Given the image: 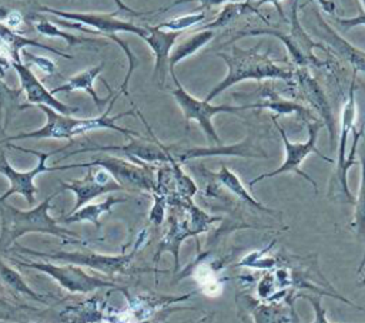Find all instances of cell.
Returning a JSON list of instances; mask_svg holds the SVG:
<instances>
[{
    "mask_svg": "<svg viewBox=\"0 0 365 323\" xmlns=\"http://www.w3.org/2000/svg\"><path fill=\"white\" fill-rule=\"evenodd\" d=\"M23 91L19 88H10L4 81L3 77L0 75V112L4 111L6 114V120H4V127L9 122V117L11 114V108L13 104L17 101V98L20 97Z\"/></svg>",
    "mask_w": 365,
    "mask_h": 323,
    "instance_id": "obj_29",
    "label": "cell"
},
{
    "mask_svg": "<svg viewBox=\"0 0 365 323\" xmlns=\"http://www.w3.org/2000/svg\"><path fill=\"white\" fill-rule=\"evenodd\" d=\"M115 1V4H117V7H118V11L121 10V11H127V13H130V14H133V16H147V14H151V13H154V11H137V10H134V9H131V7H128L127 4H124L121 0H114Z\"/></svg>",
    "mask_w": 365,
    "mask_h": 323,
    "instance_id": "obj_34",
    "label": "cell"
},
{
    "mask_svg": "<svg viewBox=\"0 0 365 323\" xmlns=\"http://www.w3.org/2000/svg\"><path fill=\"white\" fill-rule=\"evenodd\" d=\"M7 26L10 27V28H16V27H19L21 23H23V17H21V14L20 13H17V11H10V14H9V17H7Z\"/></svg>",
    "mask_w": 365,
    "mask_h": 323,
    "instance_id": "obj_35",
    "label": "cell"
},
{
    "mask_svg": "<svg viewBox=\"0 0 365 323\" xmlns=\"http://www.w3.org/2000/svg\"><path fill=\"white\" fill-rule=\"evenodd\" d=\"M262 104V108H268L274 112H277L278 115H284V114H298L301 118H304L307 122L308 120L315 121V117L311 114V111L302 105H299L295 101H289L285 100L282 97H279L275 91H272L271 88H264L262 91V98L259 101Z\"/></svg>",
    "mask_w": 365,
    "mask_h": 323,
    "instance_id": "obj_22",
    "label": "cell"
},
{
    "mask_svg": "<svg viewBox=\"0 0 365 323\" xmlns=\"http://www.w3.org/2000/svg\"><path fill=\"white\" fill-rule=\"evenodd\" d=\"M317 1L321 4V7H322L327 13H329V14L334 16V11H335V7H336L335 0H317Z\"/></svg>",
    "mask_w": 365,
    "mask_h": 323,
    "instance_id": "obj_36",
    "label": "cell"
},
{
    "mask_svg": "<svg viewBox=\"0 0 365 323\" xmlns=\"http://www.w3.org/2000/svg\"><path fill=\"white\" fill-rule=\"evenodd\" d=\"M11 67L16 70V73L19 75L21 91H24L26 100H27V104L20 105V108H27L29 105H47V107L53 108L54 111L64 114V115H70V114H74L78 111L77 107H70V105L58 101L41 84V81L34 75V73L26 64L11 61Z\"/></svg>",
    "mask_w": 365,
    "mask_h": 323,
    "instance_id": "obj_14",
    "label": "cell"
},
{
    "mask_svg": "<svg viewBox=\"0 0 365 323\" xmlns=\"http://www.w3.org/2000/svg\"><path fill=\"white\" fill-rule=\"evenodd\" d=\"M217 57L227 64V75L207 94L205 101L214 100L217 95L244 80H281L285 83L294 81V71L279 65L268 53H258V47L240 48L231 47V53L218 51Z\"/></svg>",
    "mask_w": 365,
    "mask_h": 323,
    "instance_id": "obj_1",
    "label": "cell"
},
{
    "mask_svg": "<svg viewBox=\"0 0 365 323\" xmlns=\"http://www.w3.org/2000/svg\"><path fill=\"white\" fill-rule=\"evenodd\" d=\"M214 179L222 185L225 189H228L231 194H234L238 199H241L242 202L248 203L250 206L255 208V209H259L262 212H274L272 209L264 206L261 202H258L254 196H251V194L245 189V186L242 185L241 179L237 176L235 172H232L228 166L225 165H221V168L218 169V172L212 174Z\"/></svg>",
    "mask_w": 365,
    "mask_h": 323,
    "instance_id": "obj_21",
    "label": "cell"
},
{
    "mask_svg": "<svg viewBox=\"0 0 365 323\" xmlns=\"http://www.w3.org/2000/svg\"><path fill=\"white\" fill-rule=\"evenodd\" d=\"M272 121L282 138V142H284V148H285V159L284 162L274 171L271 172H265V174H261L258 176H255L254 179H251L248 182L250 186H254L257 182L262 181V179H267V178H272V176H277V175H281V174H287V172H295L298 174L299 176H302L305 181H308L315 192H318V186H317V182L307 174L301 169V164L305 161V158L309 155V154H315L318 155L321 159L327 161V162H334L332 158H328L327 155L321 154L318 149H317V138H318V132L319 129L324 127L322 121H309L307 122V127H308V139L305 142H292L289 141L287 132L284 131V128L279 125V122L277 121V115H272Z\"/></svg>",
    "mask_w": 365,
    "mask_h": 323,
    "instance_id": "obj_4",
    "label": "cell"
},
{
    "mask_svg": "<svg viewBox=\"0 0 365 323\" xmlns=\"http://www.w3.org/2000/svg\"><path fill=\"white\" fill-rule=\"evenodd\" d=\"M168 73L171 74V78L175 84V88L171 91L173 97L175 98L177 104L180 105L182 115L185 118L187 122L190 121H195L198 122V125L202 128L204 134L207 135V139L215 145H221V139L212 125V117L221 112H228V114H238L241 111L245 110H262V104L258 102H250V104H242V105H230V104H222V105H214L210 101L205 100H198L195 97H192L184 87L182 84L178 81L175 71L174 70H168Z\"/></svg>",
    "mask_w": 365,
    "mask_h": 323,
    "instance_id": "obj_3",
    "label": "cell"
},
{
    "mask_svg": "<svg viewBox=\"0 0 365 323\" xmlns=\"http://www.w3.org/2000/svg\"><path fill=\"white\" fill-rule=\"evenodd\" d=\"M359 164H361V184L358 189V195L354 201L355 212H354V222L352 226L356 231L358 238H365V135L362 142V149L359 152Z\"/></svg>",
    "mask_w": 365,
    "mask_h": 323,
    "instance_id": "obj_25",
    "label": "cell"
},
{
    "mask_svg": "<svg viewBox=\"0 0 365 323\" xmlns=\"http://www.w3.org/2000/svg\"><path fill=\"white\" fill-rule=\"evenodd\" d=\"M294 80L298 83L299 92L302 98L311 105V108L321 117L322 124L328 128L331 148L334 149L335 145V135H336V121L332 114L331 105L327 100V95L318 81L311 75L308 68H297L294 71Z\"/></svg>",
    "mask_w": 365,
    "mask_h": 323,
    "instance_id": "obj_13",
    "label": "cell"
},
{
    "mask_svg": "<svg viewBox=\"0 0 365 323\" xmlns=\"http://www.w3.org/2000/svg\"><path fill=\"white\" fill-rule=\"evenodd\" d=\"M103 67H104V63H101V64H98V65H96V67L87 68V70H84V71H81V73L73 75L71 78H68V81H66L64 84L54 87L53 90H50V92L54 95V94H58V92H71V91H77V90L86 91V92L93 98V101H94L96 107L98 108V111H103V105H104L107 101H110V100L113 98V90H111V87H110L104 80H103V83H104V85H106L107 90H108V97H106V98L101 100V98L96 94L94 87H93V83H94V80L100 75V73L103 71Z\"/></svg>",
    "mask_w": 365,
    "mask_h": 323,
    "instance_id": "obj_18",
    "label": "cell"
},
{
    "mask_svg": "<svg viewBox=\"0 0 365 323\" xmlns=\"http://www.w3.org/2000/svg\"><path fill=\"white\" fill-rule=\"evenodd\" d=\"M19 252L29 253L33 256H41L46 259H56V260H66L70 263H76L78 266H87L97 269L100 272L113 275L115 272H125L128 268V263L131 260V255H120V256H111V255H98L93 252H53V253H43V252H34L26 248H19Z\"/></svg>",
    "mask_w": 365,
    "mask_h": 323,
    "instance_id": "obj_11",
    "label": "cell"
},
{
    "mask_svg": "<svg viewBox=\"0 0 365 323\" xmlns=\"http://www.w3.org/2000/svg\"><path fill=\"white\" fill-rule=\"evenodd\" d=\"M34 27L36 30L46 36V37H60L63 38L67 44L70 46H74V44H100L101 41L100 40H96V38H87V37H80V36H76V34H70V33H66V31H61L56 27V24H53L50 20H38L34 23Z\"/></svg>",
    "mask_w": 365,
    "mask_h": 323,
    "instance_id": "obj_26",
    "label": "cell"
},
{
    "mask_svg": "<svg viewBox=\"0 0 365 323\" xmlns=\"http://www.w3.org/2000/svg\"><path fill=\"white\" fill-rule=\"evenodd\" d=\"M358 285H359V286H365V279H362V280H361Z\"/></svg>",
    "mask_w": 365,
    "mask_h": 323,
    "instance_id": "obj_37",
    "label": "cell"
},
{
    "mask_svg": "<svg viewBox=\"0 0 365 323\" xmlns=\"http://www.w3.org/2000/svg\"><path fill=\"white\" fill-rule=\"evenodd\" d=\"M58 192L47 196L41 203L29 211H20L4 201H0V219H1V235H0V246L7 249L14 243L16 239L29 233V232H40L50 233L63 239L80 238L78 233L71 232L66 228L58 226L57 221L48 215L50 202Z\"/></svg>",
    "mask_w": 365,
    "mask_h": 323,
    "instance_id": "obj_2",
    "label": "cell"
},
{
    "mask_svg": "<svg viewBox=\"0 0 365 323\" xmlns=\"http://www.w3.org/2000/svg\"><path fill=\"white\" fill-rule=\"evenodd\" d=\"M0 131H1V132H3V128H1V125H0Z\"/></svg>",
    "mask_w": 365,
    "mask_h": 323,
    "instance_id": "obj_39",
    "label": "cell"
},
{
    "mask_svg": "<svg viewBox=\"0 0 365 323\" xmlns=\"http://www.w3.org/2000/svg\"><path fill=\"white\" fill-rule=\"evenodd\" d=\"M61 189L73 191L76 195V203L71 212L77 211L80 206L87 203L90 199L96 196L113 192V191H123L124 188L107 172L106 169L100 168L97 171L88 169L83 179H73L70 182H61ZM70 212V213H71Z\"/></svg>",
    "mask_w": 365,
    "mask_h": 323,
    "instance_id": "obj_15",
    "label": "cell"
},
{
    "mask_svg": "<svg viewBox=\"0 0 365 323\" xmlns=\"http://www.w3.org/2000/svg\"><path fill=\"white\" fill-rule=\"evenodd\" d=\"M21 51H23L24 58H26L30 64H34L36 67H38L43 73H46V74H53V73H56V65H54V63H53L51 60L44 58V57H38V55H33V54L29 53L26 48H23Z\"/></svg>",
    "mask_w": 365,
    "mask_h": 323,
    "instance_id": "obj_30",
    "label": "cell"
},
{
    "mask_svg": "<svg viewBox=\"0 0 365 323\" xmlns=\"http://www.w3.org/2000/svg\"><path fill=\"white\" fill-rule=\"evenodd\" d=\"M0 276H1V279H3L6 283H9L13 289H16V290H19V292H23V293H26V295H29V296H31V297H34V299H43V296H40V295H37L36 292H33V290L23 282V279L19 276V273H16L11 268L3 265L1 262H0Z\"/></svg>",
    "mask_w": 365,
    "mask_h": 323,
    "instance_id": "obj_28",
    "label": "cell"
},
{
    "mask_svg": "<svg viewBox=\"0 0 365 323\" xmlns=\"http://www.w3.org/2000/svg\"><path fill=\"white\" fill-rule=\"evenodd\" d=\"M168 152L175 162H187L192 158L201 157H215V155H230V157H244V158H268L261 147L252 142L251 137L247 139L232 144V145H214V147H178L168 145Z\"/></svg>",
    "mask_w": 365,
    "mask_h": 323,
    "instance_id": "obj_12",
    "label": "cell"
},
{
    "mask_svg": "<svg viewBox=\"0 0 365 323\" xmlns=\"http://www.w3.org/2000/svg\"><path fill=\"white\" fill-rule=\"evenodd\" d=\"M40 11L50 13L53 16H57L64 20H73L76 23H81L86 27L93 28L97 34H103L106 37H110L113 34H117L120 31L124 33H133L138 36L140 38H144L147 36V28L137 26L131 21L115 18V13H73V11H63L57 9H51L47 6H40Z\"/></svg>",
    "mask_w": 365,
    "mask_h": 323,
    "instance_id": "obj_9",
    "label": "cell"
},
{
    "mask_svg": "<svg viewBox=\"0 0 365 323\" xmlns=\"http://www.w3.org/2000/svg\"><path fill=\"white\" fill-rule=\"evenodd\" d=\"M125 199L123 198H114V196H108L106 201L98 202V203H91V205H86L84 208H81L80 211H74L71 213H68L67 216H64L61 221H64L66 223H73V222H91L93 225H96L97 228L100 226L98 223V216L103 215L104 212H110L111 206L120 202H124Z\"/></svg>",
    "mask_w": 365,
    "mask_h": 323,
    "instance_id": "obj_24",
    "label": "cell"
},
{
    "mask_svg": "<svg viewBox=\"0 0 365 323\" xmlns=\"http://www.w3.org/2000/svg\"><path fill=\"white\" fill-rule=\"evenodd\" d=\"M356 71H354L351 83H349V90H348V97L345 100V104L342 107L341 112V131H339V145H338V159H336V168H335V175L332 178V185H331V192L334 189H339L344 196L346 198L348 202L354 203L355 198L352 196L349 186H348V179L346 174L348 169L351 168L346 161V144H348V135L354 128L355 117H356V102H355V87H356Z\"/></svg>",
    "mask_w": 365,
    "mask_h": 323,
    "instance_id": "obj_8",
    "label": "cell"
},
{
    "mask_svg": "<svg viewBox=\"0 0 365 323\" xmlns=\"http://www.w3.org/2000/svg\"><path fill=\"white\" fill-rule=\"evenodd\" d=\"M16 265L23 268H31L41 270L50 276H53L63 289L71 292V293H87L93 292L98 287H113L114 283L106 282L97 277H93L87 275L81 266L74 265H63L57 266L53 263H44V262H21V260H13Z\"/></svg>",
    "mask_w": 365,
    "mask_h": 323,
    "instance_id": "obj_10",
    "label": "cell"
},
{
    "mask_svg": "<svg viewBox=\"0 0 365 323\" xmlns=\"http://www.w3.org/2000/svg\"><path fill=\"white\" fill-rule=\"evenodd\" d=\"M6 144H7L9 148H14V149H19V151H23V152H30V154L37 155L38 157V164L36 165V168H33L30 171H24V172L17 171L9 164V161L6 158V152L1 149L0 151V174H3L10 181V188L0 196V201H6L13 194H20L27 199L29 205H33L34 203V194L37 192V188L34 185V178L41 172L56 171L54 166H47L46 165L47 158L50 155H53L54 151H51V152H38V151H34V149H27V148L14 145L11 142H6Z\"/></svg>",
    "mask_w": 365,
    "mask_h": 323,
    "instance_id": "obj_6",
    "label": "cell"
},
{
    "mask_svg": "<svg viewBox=\"0 0 365 323\" xmlns=\"http://www.w3.org/2000/svg\"><path fill=\"white\" fill-rule=\"evenodd\" d=\"M100 166L110 172V175L125 189H141V191H154L155 184L153 172L148 166H138L135 164L127 162L115 157H97L90 162L83 164H70V165H56V171H64L70 168H90Z\"/></svg>",
    "mask_w": 365,
    "mask_h": 323,
    "instance_id": "obj_5",
    "label": "cell"
},
{
    "mask_svg": "<svg viewBox=\"0 0 365 323\" xmlns=\"http://www.w3.org/2000/svg\"><path fill=\"white\" fill-rule=\"evenodd\" d=\"M214 37H215V33L214 30H210V28L195 30L190 37H185L182 41L178 43V46H175L171 50L170 58H168V70H174L175 64L195 54L198 50L207 46Z\"/></svg>",
    "mask_w": 365,
    "mask_h": 323,
    "instance_id": "obj_19",
    "label": "cell"
},
{
    "mask_svg": "<svg viewBox=\"0 0 365 323\" xmlns=\"http://www.w3.org/2000/svg\"><path fill=\"white\" fill-rule=\"evenodd\" d=\"M147 28V36L143 38L148 47L151 48L155 64H154V74L153 77L158 80L160 85L164 84L165 75L168 73V58L173 50L175 40L181 36L180 31H167L161 30L155 26H144Z\"/></svg>",
    "mask_w": 365,
    "mask_h": 323,
    "instance_id": "obj_17",
    "label": "cell"
},
{
    "mask_svg": "<svg viewBox=\"0 0 365 323\" xmlns=\"http://www.w3.org/2000/svg\"><path fill=\"white\" fill-rule=\"evenodd\" d=\"M305 299H308L314 307V312H315V320L314 323H329L327 316H325V310L322 309L321 306V302L318 297H314V296H304Z\"/></svg>",
    "mask_w": 365,
    "mask_h": 323,
    "instance_id": "obj_33",
    "label": "cell"
},
{
    "mask_svg": "<svg viewBox=\"0 0 365 323\" xmlns=\"http://www.w3.org/2000/svg\"><path fill=\"white\" fill-rule=\"evenodd\" d=\"M314 16L317 21V26H314V31L327 44L325 47L328 48V51H334L341 58L348 61L354 71L365 73V51L356 48L344 37H341L329 24L325 23L319 11L315 10Z\"/></svg>",
    "mask_w": 365,
    "mask_h": 323,
    "instance_id": "obj_16",
    "label": "cell"
},
{
    "mask_svg": "<svg viewBox=\"0 0 365 323\" xmlns=\"http://www.w3.org/2000/svg\"><path fill=\"white\" fill-rule=\"evenodd\" d=\"M41 111H44L47 117L46 125L36 131L21 132L17 135H10L7 138L0 139V142H11L17 139L27 138H54V139H71L76 135H83L88 131H93L91 118H73L70 115L60 114L47 105H37Z\"/></svg>",
    "mask_w": 365,
    "mask_h": 323,
    "instance_id": "obj_7",
    "label": "cell"
},
{
    "mask_svg": "<svg viewBox=\"0 0 365 323\" xmlns=\"http://www.w3.org/2000/svg\"><path fill=\"white\" fill-rule=\"evenodd\" d=\"M334 21L342 30H349V28H354L358 26H365V10H359V14L356 17H351V18H341V17L334 16Z\"/></svg>",
    "mask_w": 365,
    "mask_h": 323,
    "instance_id": "obj_31",
    "label": "cell"
},
{
    "mask_svg": "<svg viewBox=\"0 0 365 323\" xmlns=\"http://www.w3.org/2000/svg\"><path fill=\"white\" fill-rule=\"evenodd\" d=\"M204 18H205V11H191L188 14L173 17V18H168L163 23H158V24H155V27H158L161 30H167V31H180V33H182L184 30L191 28L192 26L201 23Z\"/></svg>",
    "mask_w": 365,
    "mask_h": 323,
    "instance_id": "obj_27",
    "label": "cell"
},
{
    "mask_svg": "<svg viewBox=\"0 0 365 323\" xmlns=\"http://www.w3.org/2000/svg\"><path fill=\"white\" fill-rule=\"evenodd\" d=\"M361 1V4H362V7H364V10H365V0H359Z\"/></svg>",
    "mask_w": 365,
    "mask_h": 323,
    "instance_id": "obj_38",
    "label": "cell"
},
{
    "mask_svg": "<svg viewBox=\"0 0 365 323\" xmlns=\"http://www.w3.org/2000/svg\"><path fill=\"white\" fill-rule=\"evenodd\" d=\"M185 1H194V0H177L171 6L165 7V10H168L170 7H174L177 4L185 3ZM197 1H198V7L194 9V11H205V10H210L211 7H215V6H221V4H225V3H231V1H242V0H197Z\"/></svg>",
    "mask_w": 365,
    "mask_h": 323,
    "instance_id": "obj_32",
    "label": "cell"
},
{
    "mask_svg": "<svg viewBox=\"0 0 365 323\" xmlns=\"http://www.w3.org/2000/svg\"><path fill=\"white\" fill-rule=\"evenodd\" d=\"M298 3L299 0H292L291 4V30H289V37L292 38L294 44L308 57L311 58H317V55L314 54V48H321L322 51H328V48L325 46H322V43H315L312 40V37L302 28L301 23H299V17H298Z\"/></svg>",
    "mask_w": 365,
    "mask_h": 323,
    "instance_id": "obj_23",
    "label": "cell"
},
{
    "mask_svg": "<svg viewBox=\"0 0 365 323\" xmlns=\"http://www.w3.org/2000/svg\"><path fill=\"white\" fill-rule=\"evenodd\" d=\"M247 14H257V17L267 21V18L258 11V7H255V4L251 3V0H242V1L225 3L224 7L221 9V11L218 13V16L211 23L205 24L201 28H210V30L225 28Z\"/></svg>",
    "mask_w": 365,
    "mask_h": 323,
    "instance_id": "obj_20",
    "label": "cell"
}]
</instances>
